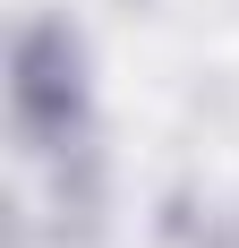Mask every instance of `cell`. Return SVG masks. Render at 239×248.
Listing matches in <instances>:
<instances>
[{"label": "cell", "mask_w": 239, "mask_h": 248, "mask_svg": "<svg viewBox=\"0 0 239 248\" xmlns=\"http://www.w3.org/2000/svg\"><path fill=\"white\" fill-rule=\"evenodd\" d=\"M77 111H86V86H77V43L60 26H26L17 43V120L51 146H69Z\"/></svg>", "instance_id": "1"}]
</instances>
